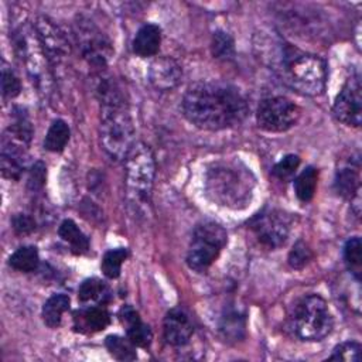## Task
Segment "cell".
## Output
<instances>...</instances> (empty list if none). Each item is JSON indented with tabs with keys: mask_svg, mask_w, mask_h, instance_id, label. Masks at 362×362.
Here are the masks:
<instances>
[{
	"mask_svg": "<svg viewBox=\"0 0 362 362\" xmlns=\"http://www.w3.org/2000/svg\"><path fill=\"white\" fill-rule=\"evenodd\" d=\"M362 346L356 341H345L338 344L332 354L329 355V361H345V362H359L361 361Z\"/></svg>",
	"mask_w": 362,
	"mask_h": 362,
	"instance_id": "cell-32",
	"label": "cell"
},
{
	"mask_svg": "<svg viewBox=\"0 0 362 362\" xmlns=\"http://www.w3.org/2000/svg\"><path fill=\"white\" fill-rule=\"evenodd\" d=\"M69 137H71V130L68 123L62 119H57L51 123L45 134L44 148L51 153H59L66 147Z\"/></svg>",
	"mask_w": 362,
	"mask_h": 362,
	"instance_id": "cell-24",
	"label": "cell"
},
{
	"mask_svg": "<svg viewBox=\"0 0 362 362\" xmlns=\"http://www.w3.org/2000/svg\"><path fill=\"white\" fill-rule=\"evenodd\" d=\"M255 187L253 173L239 160L216 161L205 173L206 197L223 208H246L253 198Z\"/></svg>",
	"mask_w": 362,
	"mask_h": 362,
	"instance_id": "cell-4",
	"label": "cell"
},
{
	"mask_svg": "<svg viewBox=\"0 0 362 362\" xmlns=\"http://www.w3.org/2000/svg\"><path fill=\"white\" fill-rule=\"evenodd\" d=\"M59 238L69 245L75 255H83L89 250V239L72 219H64L58 228Z\"/></svg>",
	"mask_w": 362,
	"mask_h": 362,
	"instance_id": "cell-23",
	"label": "cell"
},
{
	"mask_svg": "<svg viewBox=\"0 0 362 362\" xmlns=\"http://www.w3.org/2000/svg\"><path fill=\"white\" fill-rule=\"evenodd\" d=\"M290 216L286 212L270 208L255 215L249 226L263 246L277 249L286 243L290 233Z\"/></svg>",
	"mask_w": 362,
	"mask_h": 362,
	"instance_id": "cell-10",
	"label": "cell"
},
{
	"mask_svg": "<svg viewBox=\"0 0 362 362\" xmlns=\"http://www.w3.org/2000/svg\"><path fill=\"white\" fill-rule=\"evenodd\" d=\"M318 181V171L315 167H305L296 178H294V192L296 197L301 202H310L315 194Z\"/></svg>",
	"mask_w": 362,
	"mask_h": 362,
	"instance_id": "cell-26",
	"label": "cell"
},
{
	"mask_svg": "<svg viewBox=\"0 0 362 362\" xmlns=\"http://www.w3.org/2000/svg\"><path fill=\"white\" fill-rule=\"evenodd\" d=\"M1 92H3V96L8 98V99L18 96L21 92L20 79L7 66H3V69H1Z\"/></svg>",
	"mask_w": 362,
	"mask_h": 362,
	"instance_id": "cell-34",
	"label": "cell"
},
{
	"mask_svg": "<svg viewBox=\"0 0 362 362\" xmlns=\"http://www.w3.org/2000/svg\"><path fill=\"white\" fill-rule=\"evenodd\" d=\"M47 180V167L42 161H35L28 174V189L33 192H37L42 189Z\"/></svg>",
	"mask_w": 362,
	"mask_h": 362,
	"instance_id": "cell-35",
	"label": "cell"
},
{
	"mask_svg": "<svg viewBox=\"0 0 362 362\" xmlns=\"http://www.w3.org/2000/svg\"><path fill=\"white\" fill-rule=\"evenodd\" d=\"M334 117L352 127L361 126L362 119V85L359 72L351 74L338 92L332 105Z\"/></svg>",
	"mask_w": 362,
	"mask_h": 362,
	"instance_id": "cell-11",
	"label": "cell"
},
{
	"mask_svg": "<svg viewBox=\"0 0 362 362\" xmlns=\"http://www.w3.org/2000/svg\"><path fill=\"white\" fill-rule=\"evenodd\" d=\"M110 324V314L103 305L90 304L74 313V328L82 334L103 331Z\"/></svg>",
	"mask_w": 362,
	"mask_h": 362,
	"instance_id": "cell-17",
	"label": "cell"
},
{
	"mask_svg": "<svg viewBox=\"0 0 362 362\" xmlns=\"http://www.w3.org/2000/svg\"><path fill=\"white\" fill-rule=\"evenodd\" d=\"M344 260L354 276V279L359 283L361 281V272H362V243L359 236L349 238L344 245Z\"/></svg>",
	"mask_w": 362,
	"mask_h": 362,
	"instance_id": "cell-27",
	"label": "cell"
},
{
	"mask_svg": "<svg viewBox=\"0 0 362 362\" xmlns=\"http://www.w3.org/2000/svg\"><path fill=\"white\" fill-rule=\"evenodd\" d=\"M182 112L187 120L198 129L218 132L240 124L249 106L235 85L221 81H198L187 88Z\"/></svg>",
	"mask_w": 362,
	"mask_h": 362,
	"instance_id": "cell-1",
	"label": "cell"
},
{
	"mask_svg": "<svg viewBox=\"0 0 362 362\" xmlns=\"http://www.w3.org/2000/svg\"><path fill=\"white\" fill-rule=\"evenodd\" d=\"M300 107L286 96H270L263 99L256 112L257 126L269 133H283L296 126Z\"/></svg>",
	"mask_w": 362,
	"mask_h": 362,
	"instance_id": "cell-9",
	"label": "cell"
},
{
	"mask_svg": "<svg viewBox=\"0 0 362 362\" xmlns=\"http://www.w3.org/2000/svg\"><path fill=\"white\" fill-rule=\"evenodd\" d=\"M147 78L153 88L161 92H167L178 86V83L181 82L182 68L171 57H157L151 61L148 66Z\"/></svg>",
	"mask_w": 362,
	"mask_h": 362,
	"instance_id": "cell-14",
	"label": "cell"
},
{
	"mask_svg": "<svg viewBox=\"0 0 362 362\" xmlns=\"http://www.w3.org/2000/svg\"><path fill=\"white\" fill-rule=\"evenodd\" d=\"M160 44H161V28L157 24L147 23L137 30L132 41V49L137 57L147 58V57H154L158 52Z\"/></svg>",
	"mask_w": 362,
	"mask_h": 362,
	"instance_id": "cell-20",
	"label": "cell"
},
{
	"mask_svg": "<svg viewBox=\"0 0 362 362\" xmlns=\"http://www.w3.org/2000/svg\"><path fill=\"white\" fill-rule=\"evenodd\" d=\"M38 264L40 256L35 246H20L8 257V266L21 273H31Z\"/></svg>",
	"mask_w": 362,
	"mask_h": 362,
	"instance_id": "cell-25",
	"label": "cell"
},
{
	"mask_svg": "<svg viewBox=\"0 0 362 362\" xmlns=\"http://www.w3.org/2000/svg\"><path fill=\"white\" fill-rule=\"evenodd\" d=\"M218 331L221 338L228 344H236L242 341L246 335L245 314L235 307L225 308L218 321Z\"/></svg>",
	"mask_w": 362,
	"mask_h": 362,
	"instance_id": "cell-19",
	"label": "cell"
},
{
	"mask_svg": "<svg viewBox=\"0 0 362 362\" xmlns=\"http://www.w3.org/2000/svg\"><path fill=\"white\" fill-rule=\"evenodd\" d=\"M260 48L264 62L291 89L307 96H318L325 90L327 64L321 57L304 52L281 38H272V45Z\"/></svg>",
	"mask_w": 362,
	"mask_h": 362,
	"instance_id": "cell-2",
	"label": "cell"
},
{
	"mask_svg": "<svg viewBox=\"0 0 362 362\" xmlns=\"http://www.w3.org/2000/svg\"><path fill=\"white\" fill-rule=\"evenodd\" d=\"M361 164L359 157L349 158L335 173V191L345 199L354 201L361 198Z\"/></svg>",
	"mask_w": 362,
	"mask_h": 362,
	"instance_id": "cell-16",
	"label": "cell"
},
{
	"mask_svg": "<svg viewBox=\"0 0 362 362\" xmlns=\"http://www.w3.org/2000/svg\"><path fill=\"white\" fill-rule=\"evenodd\" d=\"M194 322L191 315L182 307L171 308L163 321V334L171 346H185L194 335Z\"/></svg>",
	"mask_w": 362,
	"mask_h": 362,
	"instance_id": "cell-13",
	"label": "cell"
},
{
	"mask_svg": "<svg viewBox=\"0 0 362 362\" xmlns=\"http://www.w3.org/2000/svg\"><path fill=\"white\" fill-rule=\"evenodd\" d=\"M75 37L83 59L99 72L106 68L113 55L109 38L92 21L83 17L75 23Z\"/></svg>",
	"mask_w": 362,
	"mask_h": 362,
	"instance_id": "cell-8",
	"label": "cell"
},
{
	"mask_svg": "<svg viewBox=\"0 0 362 362\" xmlns=\"http://www.w3.org/2000/svg\"><path fill=\"white\" fill-rule=\"evenodd\" d=\"M300 157L297 154H286L281 160H279L272 173L280 181H291L298 170Z\"/></svg>",
	"mask_w": 362,
	"mask_h": 362,
	"instance_id": "cell-31",
	"label": "cell"
},
{
	"mask_svg": "<svg viewBox=\"0 0 362 362\" xmlns=\"http://www.w3.org/2000/svg\"><path fill=\"white\" fill-rule=\"evenodd\" d=\"M313 260V252L308 245L303 240H297L288 252L287 262L291 269L301 270Z\"/></svg>",
	"mask_w": 362,
	"mask_h": 362,
	"instance_id": "cell-33",
	"label": "cell"
},
{
	"mask_svg": "<svg viewBox=\"0 0 362 362\" xmlns=\"http://www.w3.org/2000/svg\"><path fill=\"white\" fill-rule=\"evenodd\" d=\"M105 346L117 361H134L137 358L136 345L127 337L107 335L105 339Z\"/></svg>",
	"mask_w": 362,
	"mask_h": 362,
	"instance_id": "cell-28",
	"label": "cell"
},
{
	"mask_svg": "<svg viewBox=\"0 0 362 362\" xmlns=\"http://www.w3.org/2000/svg\"><path fill=\"white\" fill-rule=\"evenodd\" d=\"M119 320L126 328V337L139 348H150L153 332L150 327L140 318L132 305H123L119 311Z\"/></svg>",
	"mask_w": 362,
	"mask_h": 362,
	"instance_id": "cell-18",
	"label": "cell"
},
{
	"mask_svg": "<svg viewBox=\"0 0 362 362\" xmlns=\"http://www.w3.org/2000/svg\"><path fill=\"white\" fill-rule=\"evenodd\" d=\"M129 257L127 247H116L107 250L100 262V269L107 279H117L122 272V264Z\"/></svg>",
	"mask_w": 362,
	"mask_h": 362,
	"instance_id": "cell-29",
	"label": "cell"
},
{
	"mask_svg": "<svg viewBox=\"0 0 362 362\" xmlns=\"http://www.w3.org/2000/svg\"><path fill=\"white\" fill-rule=\"evenodd\" d=\"M112 298V291L109 286L98 279V277H90L86 279L81 283L78 288V300L82 304H98V305H105L109 303Z\"/></svg>",
	"mask_w": 362,
	"mask_h": 362,
	"instance_id": "cell-21",
	"label": "cell"
},
{
	"mask_svg": "<svg viewBox=\"0 0 362 362\" xmlns=\"http://www.w3.org/2000/svg\"><path fill=\"white\" fill-rule=\"evenodd\" d=\"M228 242V233L222 225L214 221L198 223L187 250V264L191 270L205 272L221 255Z\"/></svg>",
	"mask_w": 362,
	"mask_h": 362,
	"instance_id": "cell-7",
	"label": "cell"
},
{
	"mask_svg": "<svg viewBox=\"0 0 362 362\" xmlns=\"http://www.w3.org/2000/svg\"><path fill=\"white\" fill-rule=\"evenodd\" d=\"M294 334L303 341H322L334 327V320L327 301L318 294L303 297L291 318Z\"/></svg>",
	"mask_w": 362,
	"mask_h": 362,
	"instance_id": "cell-6",
	"label": "cell"
},
{
	"mask_svg": "<svg viewBox=\"0 0 362 362\" xmlns=\"http://www.w3.org/2000/svg\"><path fill=\"white\" fill-rule=\"evenodd\" d=\"M37 38L45 58L51 64H59L69 54V44L65 33L48 17L40 16L35 23Z\"/></svg>",
	"mask_w": 362,
	"mask_h": 362,
	"instance_id": "cell-12",
	"label": "cell"
},
{
	"mask_svg": "<svg viewBox=\"0 0 362 362\" xmlns=\"http://www.w3.org/2000/svg\"><path fill=\"white\" fill-rule=\"evenodd\" d=\"M71 300L66 294H52L42 305V321L49 328H58L62 321V315L69 310Z\"/></svg>",
	"mask_w": 362,
	"mask_h": 362,
	"instance_id": "cell-22",
	"label": "cell"
},
{
	"mask_svg": "<svg viewBox=\"0 0 362 362\" xmlns=\"http://www.w3.org/2000/svg\"><path fill=\"white\" fill-rule=\"evenodd\" d=\"M11 225L17 235H28L35 229V221L25 214H16L11 219Z\"/></svg>",
	"mask_w": 362,
	"mask_h": 362,
	"instance_id": "cell-36",
	"label": "cell"
},
{
	"mask_svg": "<svg viewBox=\"0 0 362 362\" xmlns=\"http://www.w3.org/2000/svg\"><path fill=\"white\" fill-rule=\"evenodd\" d=\"M211 52L216 59L230 61L235 57V41L232 35L223 30H216L211 40Z\"/></svg>",
	"mask_w": 362,
	"mask_h": 362,
	"instance_id": "cell-30",
	"label": "cell"
},
{
	"mask_svg": "<svg viewBox=\"0 0 362 362\" xmlns=\"http://www.w3.org/2000/svg\"><path fill=\"white\" fill-rule=\"evenodd\" d=\"M96 95L100 103L102 147L112 160L123 161L134 146V126L124 96L117 83L105 76L98 81Z\"/></svg>",
	"mask_w": 362,
	"mask_h": 362,
	"instance_id": "cell-3",
	"label": "cell"
},
{
	"mask_svg": "<svg viewBox=\"0 0 362 362\" xmlns=\"http://www.w3.org/2000/svg\"><path fill=\"white\" fill-rule=\"evenodd\" d=\"M126 198L134 211L146 209L150 204L156 161L151 150L144 143H134L124 160Z\"/></svg>",
	"mask_w": 362,
	"mask_h": 362,
	"instance_id": "cell-5",
	"label": "cell"
},
{
	"mask_svg": "<svg viewBox=\"0 0 362 362\" xmlns=\"http://www.w3.org/2000/svg\"><path fill=\"white\" fill-rule=\"evenodd\" d=\"M27 147L18 144L7 137L1 139V153H0V167L4 178L11 181H18L25 170L27 163Z\"/></svg>",
	"mask_w": 362,
	"mask_h": 362,
	"instance_id": "cell-15",
	"label": "cell"
}]
</instances>
